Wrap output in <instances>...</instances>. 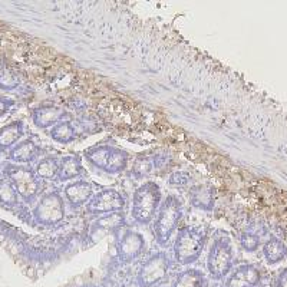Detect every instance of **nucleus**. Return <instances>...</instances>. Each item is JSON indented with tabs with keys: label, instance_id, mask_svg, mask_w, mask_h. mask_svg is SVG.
Segmentation results:
<instances>
[{
	"label": "nucleus",
	"instance_id": "obj_1",
	"mask_svg": "<svg viewBox=\"0 0 287 287\" xmlns=\"http://www.w3.org/2000/svg\"><path fill=\"white\" fill-rule=\"evenodd\" d=\"M162 191L155 181H145L135 188L131 204V218L139 225H149L155 220L162 202Z\"/></svg>",
	"mask_w": 287,
	"mask_h": 287
},
{
	"label": "nucleus",
	"instance_id": "obj_2",
	"mask_svg": "<svg viewBox=\"0 0 287 287\" xmlns=\"http://www.w3.org/2000/svg\"><path fill=\"white\" fill-rule=\"evenodd\" d=\"M184 217L182 201L177 194H169L162 199L158 212L152 221L155 240L159 245H165L172 234L177 231L178 225Z\"/></svg>",
	"mask_w": 287,
	"mask_h": 287
},
{
	"label": "nucleus",
	"instance_id": "obj_3",
	"mask_svg": "<svg viewBox=\"0 0 287 287\" xmlns=\"http://www.w3.org/2000/svg\"><path fill=\"white\" fill-rule=\"evenodd\" d=\"M4 175L10 179L19 198L24 204H33L43 192L44 181L36 175L32 165L7 164L4 168Z\"/></svg>",
	"mask_w": 287,
	"mask_h": 287
},
{
	"label": "nucleus",
	"instance_id": "obj_4",
	"mask_svg": "<svg viewBox=\"0 0 287 287\" xmlns=\"http://www.w3.org/2000/svg\"><path fill=\"white\" fill-rule=\"evenodd\" d=\"M66 201L60 189L43 192L36 201L32 217L42 227H56L66 218Z\"/></svg>",
	"mask_w": 287,
	"mask_h": 287
},
{
	"label": "nucleus",
	"instance_id": "obj_5",
	"mask_svg": "<svg viewBox=\"0 0 287 287\" xmlns=\"http://www.w3.org/2000/svg\"><path fill=\"white\" fill-rule=\"evenodd\" d=\"M207 240V231L201 225H187L178 230L174 254L178 263L188 264L199 255Z\"/></svg>",
	"mask_w": 287,
	"mask_h": 287
},
{
	"label": "nucleus",
	"instance_id": "obj_6",
	"mask_svg": "<svg viewBox=\"0 0 287 287\" xmlns=\"http://www.w3.org/2000/svg\"><path fill=\"white\" fill-rule=\"evenodd\" d=\"M232 261V245L228 234L225 231H217L210 248L208 270L211 276L221 278L227 274Z\"/></svg>",
	"mask_w": 287,
	"mask_h": 287
},
{
	"label": "nucleus",
	"instance_id": "obj_7",
	"mask_svg": "<svg viewBox=\"0 0 287 287\" xmlns=\"http://www.w3.org/2000/svg\"><path fill=\"white\" fill-rule=\"evenodd\" d=\"M126 207V198L119 189L102 188L93 194L85 205V214L89 217H100L110 212H121Z\"/></svg>",
	"mask_w": 287,
	"mask_h": 287
},
{
	"label": "nucleus",
	"instance_id": "obj_8",
	"mask_svg": "<svg viewBox=\"0 0 287 287\" xmlns=\"http://www.w3.org/2000/svg\"><path fill=\"white\" fill-rule=\"evenodd\" d=\"M62 194H63V198L66 201L67 207L70 210L77 211L80 208H85V205L93 197L95 191H93V184L90 181L85 178H79V179L63 184Z\"/></svg>",
	"mask_w": 287,
	"mask_h": 287
},
{
	"label": "nucleus",
	"instance_id": "obj_9",
	"mask_svg": "<svg viewBox=\"0 0 287 287\" xmlns=\"http://www.w3.org/2000/svg\"><path fill=\"white\" fill-rule=\"evenodd\" d=\"M30 116L34 126H37L39 129H50L57 122L67 119L66 110L52 102H44L33 106L30 109Z\"/></svg>",
	"mask_w": 287,
	"mask_h": 287
},
{
	"label": "nucleus",
	"instance_id": "obj_10",
	"mask_svg": "<svg viewBox=\"0 0 287 287\" xmlns=\"http://www.w3.org/2000/svg\"><path fill=\"white\" fill-rule=\"evenodd\" d=\"M86 169L83 166V156L79 154H67L59 158V172L57 184H66L79 178H83Z\"/></svg>",
	"mask_w": 287,
	"mask_h": 287
},
{
	"label": "nucleus",
	"instance_id": "obj_11",
	"mask_svg": "<svg viewBox=\"0 0 287 287\" xmlns=\"http://www.w3.org/2000/svg\"><path fill=\"white\" fill-rule=\"evenodd\" d=\"M40 154H42L40 146L32 138H23L7 152V156L13 164L30 165L32 162L40 159Z\"/></svg>",
	"mask_w": 287,
	"mask_h": 287
},
{
	"label": "nucleus",
	"instance_id": "obj_12",
	"mask_svg": "<svg viewBox=\"0 0 287 287\" xmlns=\"http://www.w3.org/2000/svg\"><path fill=\"white\" fill-rule=\"evenodd\" d=\"M188 198L194 208L211 212L215 207V188L211 184H192L188 189Z\"/></svg>",
	"mask_w": 287,
	"mask_h": 287
},
{
	"label": "nucleus",
	"instance_id": "obj_13",
	"mask_svg": "<svg viewBox=\"0 0 287 287\" xmlns=\"http://www.w3.org/2000/svg\"><path fill=\"white\" fill-rule=\"evenodd\" d=\"M126 222V217L125 212H110V214H105L96 217V220L90 224V235L93 237V240H96V237L100 238L105 234L112 231H121V228Z\"/></svg>",
	"mask_w": 287,
	"mask_h": 287
},
{
	"label": "nucleus",
	"instance_id": "obj_14",
	"mask_svg": "<svg viewBox=\"0 0 287 287\" xmlns=\"http://www.w3.org/2000/svg\"><path fill=\"white\" fill-rule=\"evenodd\" d=\"M145 245V238L142 234L133 230H123L119 237L118 254L123 260H132L136 255H139Z\"/></svg>",
	"mask_w": 287,
	"mask_h": 287
},
{
	"label": "nucleus",
	"instance_id": "obj_15",
	"mask_svg": "<svg viewBox=\"0 0 287 287\" xmlns=\"http://www.w3.org/2000/svg\"><path fill=\"white\" fill-rule=\"evenodd\" d=\"M115 148V144L109 142H100L96 145H92L83 151L82 156L86 159V162L90 164L93 168L99 169L102 172H105V168L108 165L109 156Z\"/></svg>",
	"mask_w": 287,
	"mask_h": 287
},
{
	"label": "nucleus",
	"instance_id": "obj_16",
	"mask_svg": "<svg viewBox=\"0 0 287 287\" xmlns=\"http://www.w3.org/2000/svg\"><path fill=\"white\" fill-rule=\"evenodd\" d=\"M166 273V257L165 254H155L152 258L146 261L142 271L139 274V280L144 286H151L155 281L165 276Z\"/></svg>",
	"mask_w": 287,
	"mask_h": 287
},
{
	"label": "nucleus",
	"instance_id": "obj_17",
	"mask_svg": "<svg viewBox=\"0 0 287 287\" xmlns=\"http://www.w3.org/2000/svg\"><path fill=\"white\" fill-rule=\"evenodd\" d=\"M24 138V123L22 119L9 122L0 128V152H9Z\"/></svg>",
	"mask_w": 287,
	"mask_h": 287
},
{
	"label": "nucleus",
	"instance_id": "obj_18",
	"mask_svg": "<svg viewBox=\"0 0 287 287\" xmlns=\"http://www.w3.org/2000/svg\"><path fill=\"white\" fill-rule=\"evenodd\" d=\"M260 281V273L254 265L245 264L238 267L230 277L227 287H254Z\"/></svg>",
	"mask_w": 287,
	"mask_h": 287
},
{
	"label": "nucleus",
	"instance_id": "obj_19",
	"mask_svg": "<svg viewBox=\"0 0 287 287\" xmlns=\"http://www.w3.org/2000/svg\"><path fill=\"white\" fill-rule=\"evenodd\" d=\"M49 136L60 145H69L77 138V129L70 119H63L49 129Z\"/></svg>",
	"mask_w": 287,
	"mask_h": 287
},
{
	"label": "nucleus",
	"instance_id": "obj_20",
	"mask_svg": "<svg viewBox=\"0 0 287 287\" xmlns=\"http://www.w3.org/2000/svg\"><path fill=\"white\" fill-rule=\"evenodd\" d=\"M34 172L42 181H53L56 182L57 179V172H59V158L55 155H46L40 158L34 164Z\"/></svg>",
	"mask_w": 287,
	"mask_h": 287
},
{
	"label": "nucleus",
	"instance_id": "obj_21",
	"mask_svg": "<svg viewBox=\"0 0 287 287\" xmlns=\"http://www.w3.org/2000/svg\"><path fill=\"white\" fill-rule=\"evenodd\" d=\"M129 159H131V154L123 149L121 146L115 145L113 151L109 156V161H108V165L105 168V172L109 174V175H118L123 172L128 165H129Z\"/></svg>",
	"mask_w": 287,
	"mask_h": 287
},
{
	"label": "nucleus",
	"instance_id": "obj_22",
	"mask_svg": "<svg viewBox=\"0 0 287 287\" xmlns=\"http://www.w3.org/2000/svg\"><path fill=\"white\" fill-rule=\"evenodd\" d=\"M263 254L268 264H277L287 255L286 244L277 237H270L263 245Z\"/></svg>",
	"mask_w": 287,
	"mask_h": 287
},
{
	"label": "nucleus",
	"instance_id": "obj_23",
	"mask_svg": "<svg viewBox=\"0 0 287 287\" xmlns=\"http://www.w3.org/2000/svg\"><path fill=\"white\" fill-rule=\"evenodd\" d=\"M155 169V164L152 159V155H145L139 154L136 155L135 161L132 162L131 166V177L133 179H144L146 178L149 174H152V171Z\"/></svg>",
	"mask_w": 287,
	"mask_h": 287
},
{
	"label": "nucleus",
	"instance_id": "obj_24",
	"mask_svg": "<svg viewBox=\"0 0 287 287\" xmlns=\"http://www.w3.org/2000/svg\"><path fill=\"white\" fill-rule=\"evenodd\" d=\"M19 199L20 198L13 187V184L10 182V179L3 174L0 177V204L3 207L13 208V207H17Z\"/></svg>",
	"mask_w": 287,
	"mask_h": 287
},
{
	"label": "nucleus",
	"instance_id": "obj_25",
	"mask_svg": "<svg viewBox=\"0 0 287 287\" xmlns=\"http://www.w3.org/2000/svg\"><path fill=\"white\" fill-rule=\"evenodd\" d=\"M20 86V77L10 67H0V89L13 92Z\"/></svg>",
	"mask_w": 287,
	"mask_h": 287
},
{
	"label": "nucleus",
	"instance_id": "obj_26",
	"mask_svg": "<svg viewBox=\"0 0 287 287\" xmlns=\"http://www.w3.org/2000/svg\"><path fill=\"white\" fill-rule=\"evenodd\" d=\"M201 276L202 274H199L197 271H185L184 274L179 276L175 287H199L201 280H202Z\"/></svg>",
	"mask_w": 287,
	"mask_h": 287
},
{
	"label": "nucleus",
	"instance_id": "obj_27",
	"mask_svg": "<svg viewBox=\"0 0 287 287\" xmlns=\"http://www.w3.org/2000/svg\"><path fill=\"white\" fill-rule=\"evenodd\" d=\"M240 243H241L244 250H247V251H255L258 248V244H260V237L253 231H245L240 237Z\"/></svg>",
	"mask_w": 287,
	"mask_h": 287
},
{
	"label": "nucleus",
	"instance_id": "obj_28",
	"mask_svg": "<svg viewBox=\"0 0 287 287\" xmlns=\"http://www.w3.org/2000/svg\"><path fill=\"white\" fill-rule=\"evenodd\" d=\"M13 106H14V100L11 98L0 95V118H3L6 113H9Z\"/></svg>",
	"mask_w": 287,
	"mask_h": 287
},
{
	"label": "nucleus",
	"instance_id": "obj_29",
	"mask_svg": "<svg viewBox=\"0 0 287 287\" xmlns=\"http://www.w3.org/2000/svg\"><path fill=\"white\" fill-rule=\"evenodd\" d=\"M188 179H189V177H188L185 172H174L169 177V182L172 185H187Z\"/></svg>",
	"mask_w": 287,
	"mask_h": 287
},
{
	"label": "nucleus",
	"instance_id": "obj_30",
	"mask_svg": "<svg viewBox=\"0 0 287 287\" xmlns=\"http://www.w3.org/2000/svg\"><path fill=\"white\" fill-rule=\"evenodd\" d=\"M276 287H287V267L280 273V276L277 278Z\"/></svg>",
	"mask_w": 287,
	"mask_h": 287
},
{
	"label": "nucleus",
	"instance_id": "obj_31",
	"mask_svg": "<svg viewBox=\"0 0 287 287\" xmlns=\"http://www.w3.org/2000/svg\"><path fill=\"white\" fill-rule=\"evenodd\" d=\"M27 274H29V276H30V277H33V274H34V270H33V268H32V267H30V268L27 270Z\"/></svg>",
	"mask_w": 287,
	"mask_h": 287
},
{
	"label": "nucleus",
	"instance_id": "obj_32",
	"mask_svg": "<svg viewBox=\"0 0 287 287\" xmlns=\"http://www.w3.org/2000/svg\"><path fill=\"white\" fill-rule=\"evenodd\" d=\"M261 287H274V286H273V283H265V284H263Z\"/></svg>",
	"mask_w": 287,
	"mask_h": 287
}]
</instances>
